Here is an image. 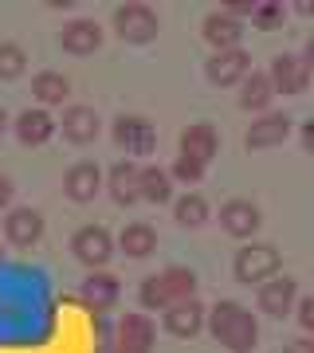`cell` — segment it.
Here are the masks:
<instances>
[{"mask_svg": "<svg viewBox=\"0 0 314 353\" xmlns=\"http://www.w3.org/2000/svg\"><path fill=\"white\" fill-rule=\"evenodd\" d=\"M8 130H12V118H8V110H4V106H0V138H4Z\"/></svg>", "mask_w": 314, "mask_h": 353, "instance_id": "35", "label": "cell"}, {"mask_svg": "<svg viewBox=\"0 0 314 353\" xmlns=\"http://www.w3.org/2000/svg\"><path fill=\"white\" fill-rule=\"evenodd\" d=\"M161 326H165L169 338L193 341L204 330V306H201V299L193 294V299H185V303L165 306V310H161Z\"/></svg>", "mask_w": 314, "mask_h": 353, "instance_id": "13", "label": "cell"}, {"mask_svg": "<svg viewBox=\"0 0 314 353\" xmlns=\"http://www.w3.org/2000/svg\"><path fill=\"white\" fill-rule=\"evenodd\" d=\"M204 169H208V165L188 161V157H181V153H177L173 169H165V173H169V181H181V185H201V181H204Z\"/></svg>", "mask_w": 314, "mask_h": 353, "instance_id": "30", "label": "cell"}, {"mask_svg": "<svg viewBox=\"0 0 314 353\" xmlns=\"http://www.w3.org/2000/svg\"><path fill=\"white\" fill-rule=\"evenodd\" d=\"M153 338H157V322L146 310H126L114 326V353H153Z\"/></svg>", "mask_w": 314, "mask_h": 353, "instance_id": "6", "label": "cell"}, {"mask_svg": "<svg viewBox=\"0 0 314 353\" xmlns=\"http://www.w3.org/2000/svg\"><path fill=\"white\" fill-rule=\"evenodd\" d=\"M264 75H267V83H271V94H283V99L302 94V90L311 87V71H306V67H302V59H299V55H291V51L275 55Z\"/></svg>", "mask_w": 314, "mask_h": 353, "instance_id": "10", "label": "cell"}, {"mask_svg": "<svg viewBox=\"0 0 314 353\" xmlns=\"http://www.w3.org/2000/svg\"><path fill=\"white\" fill-rule=\"evenodd\" d=\"M138 196L150 204H169L173 201V181L161 165H141L138 173Z\"/></svg>", "mask_w": 314, "mask_h": 353, "instance_id": "26", "label": "cell"}, {"mask_svg": "<svg viewBox=\"0 0 314 353\" xmlns=\"http://www.w3.org/2000/svg\"><path fill=\"white\" fill-rule=\"evenodd\" d=\"M177 153L188 157V161H201L208 165L220 153V130L213 122H188L181 134H177Z\"/></svg>", "mask_w": 314, "mask_h": 353, "instance_id": "12", "label": "cell"}, {"mask_svg": "<svg viewBox=\"0 0 314 353\" xmlns=\"http://www.w3.org/2000/svg\"><path fill=\"white\" fill-rule=\"evenodd\" d=\"M251 71V55L244 48H232V51H213L208 55V63H204V79L213 83V87H239L244 75Z\"/></svg>", "mask_w": 314, "mask_h": 353, "instance_id": "11", "label": "cell"}, {"mask_svg": "<svg viewBox=\"0 0 314 353\" xmlns=\"http://www.w3.org/2000/svg\"><path fill=\"white\" fill-rule=\"evenodd\" d=\"M138 173L141 165L130 161V157H122L118 165H110V173H106V189H110L114 204H138Z\"/></svg>", "mask_w": 314, "mask_h": 353, "instance_id": "22", "label": "cell"}, {"mask_svg": "<svg viewBox=\"0 0 314 353\" xmlns=\"http://www.w3.org/2000/svg\"><path fill=\"white\" fill-rule=\"evenodd\" d=\"M32 94H36L39 110H55V106H63V102L71 99V83H67L63 71H39L32 79Z\"/></svg>", "mask_w": 314, "mask_h": 353, "instance_id": "24", "label": "cell"}, {"mask_svg": "<svg viewBox=\"0 0 314 353\" xmlns=\"http://www.w3.org/2000/svg\"><path fill=\"white\" fill-rule=\"evenodd\" d=\"M4 240L28 252L43 240V212L39 208H8L4 212Z\"/></svg>", "mask_w": 314, "mask_h": 353, "instance_id": "14", "label": "cell"}, {"mask_svg": "<svg viewBox=\"0 0 314 353\" xmlns=\"http://www.w3.org/2000/svg\"><path fill=\"white\" fill-rule=\"evenodd\" d=\"M299 279L291 275H271L264 279L259 287H255V303H259V310H264L267 318H287L291 310H295V299H299Z\"/></svg>", "mask_w": 314, "mask_h": 353, "instance_id": "8", "label": "cell"}, {"mask_svg": "<svg viewBox=\"0 0 314 353\" xmlns=\"http://www.w3.org/2000/svg\"><path fill=\"white\" fill-rule=\"evenodd\" d=\"M79 299L87 303V310L106 314V310H114L118 299H122V283L114 275H106V271H90V275L79 283Z\"/></svg>", "mask_w": 314, "mask_h": 353, "instance_id": "17", "label": "cell"}, {"mask_svg": "<svg viewBox=\"0 0 314 353\" xmlns=\"http://www.w3.org/2000/svg\"><path fill=\"white\" fill-rule=\"evenodd\" d=\"M204 330L232 353H251L259 345V322H255V314H251L248 306L228 303V299L216 303L213 310H204Z\"/></svg>", "mask_w": 314, "mask_h": 353, "instance_id": "1", "label": "cell"}, {"mask_svg": "<svg viewBox=\"0 0 314 353\" xmlns=\"http://www.w3.org/2000/svg\"><path fill=\"white\" fill-rule=\"evenodd\" d=\"M193 294H197V275H193L188 267H165V271H157V275L141 279L138 303H141L146 314H161L165 306L185 303V299H193Z\"/></svg>", "mask_w": 314, "mask_h": 353, "instance_id": "2", "label": "cell"}, {"mask_svg": "<svg viewBox=\"0 0 314 353\" xmlns=\"http://www.w3.org/2000/svg\"><path fill=\"white\" fill-rule=\"evenodd\" d=\"M12 196H16L12 176H4V173H0V212H8V208H12Z\"/></svg>", "mask_w": 314, "mask_h": 353, "instance_id": "32", "label": "cell"}, {"mask_svg": "<svg viewBox=\"0 0 314 353\" xmlns=\"http://www.w3.org/2000/svg\"><path fill=\"white\" fill-rule=\"evenodd\" d=\"M110 24H114V36L122 39V43H134V48L153 43L157 32H161L157 12H153L150 4H141V0H126V4H118L114 16H110Z\"/></svg>", "mask_w": 314, "mask_h": 353, "instance_id": "3", "label": "cell"}, {"mask_svg": "<svg viewBox=\"0 0 314 353\" xmlns=\"http://www.w3.org/2000/svg\"><path fill=\"white\" fill-rule=\"evenodd\" d=\"M271 99H275V94H271V83H267V75L251 67L248 75H244V83H239V110H248V114H267Z\"/></svg>", "mask_w": 314, "mask_h": 353, "instance_id": "25", "label": "cell"}, {"mask_svg": "<svg viewBox=\"0 0 314 353\" xmlns=\"http://www.w3.org/2000/svg\"><path fill=\"white\" fill-rule=\"evenodd\" d=\"M59 48L67 51V55H79V59L95 55V51L102 48V24L99 20H71V24H63Z\"/></svg>", "mask_w": 314, "mask_h": 353, "instance_id": "18", "label": "cell"}, {"mask_svg": "<svg viewBox=\"0 0 314 353\" xmlns=\"http://www.w3.org/2000/svg\"><path fill=\"white\" fill-rule=\"evenodd\" d=\"M208 201H204L201 192H185V196H177L173 201V220L181 228H188V232H193V228H204L208 224Z\"/></svg>", "mask_w": 314, "mask_h": 353, "instance_id": "27", "label": "cell"}, {"mask_svg": "<svg viewBox=\"0 0 314 353\" xmlns=\"http://www.w3.org/2000/svg\"><path fill=\"white\" fill-rule=\"evenodd\" d=\"M110 138L118 150H126V157H150L157 150V126L141 114H118L110 122Z\"/></svg>", "mask_w": 314, "mask_h": 353, "instance_id": "4", "label": "cell"}, {"mask_svg": "<svg viewBox=\"0 0 314 353\" xmlns=\"http://www.w3.org/2000/svg\"><path fill=\"white\" fill-rule=\"evenodd\" d=\"M63 189H67V196L75 204H87L99 196L102 189V169L95 161H75L71 169H67V176H63Z\"/></svg>", "mask_w": 314, "mask_h": 353, "instance_id": "21", "label": "cell"}, {"mask_svg": "<svg viewBox=\"0 0 314 353\" xmlns=\"http://www.w3.org/2000/svg\"><path fill=\"white\" fill-rule=\"evenodd\" d=\"M283 353H314V341L311 338H295L283 345Z\"/></svg>", "mask_w": 314, "mask_h": 353, "instance_id": "33", "label": "cell"}, {"mask_svg": "<svg viewBox=\"0 0 314 353\" xmlns=\"http://www.w3.org/2000/svg\"><path fill=\"white\" fill-rule=\"evenodd\" d=\"M251 28H259V32H271V28H283L287 20V4L283 0H255V8H251Z\"/></svg>", "mask_w": 314, "mask_h": 353, "instance_id": "28", "label": "cell"}, {"mask_svg": "<svg viewBox=\"0 0 314 353\" xmlns=\"http://www.w3.org/2000/svg\"><path fill=\"white\" fill-rule=\"evenodd\" d=\"M295 322H299L302 338L314 334V299L311 294H299V299H295Z\"/></svg>", "mask_w": 314, "mask_h": 353, "instance_id": "31", "label": "cell"}, {"mask_svg": "<svg viewBox=\"0 0 314 353\" xmlns=\"http://www.w3.org/2000/svg\"><path fill=\"white\" fill-rule=\"evenodd\" d=\"M201 39L213 51H232V48H239V39H244V24L216 8V12H208L201 20Z\"/></svg>", "mask_w": 314, "mask_h": 353, "instance_id": "20", "label": "cell"}, {"mask_svg": "<svg viewBox=\"0 0 314 353\" xmlns=\"http://www.w3.org/2000/svg\"><path fill=\"white\" fill-rule=\"evenodd\" d=\"M28 71V55L20 43H12V39H0V79L4 83H12V79H20Z\"/></svg>", "mask_w": 314, "mask_h": 353, "instance_id": "29", "label": "cell"}, {"mask_svg": "<svg viewBox=\"0 0 314 353\" xmlns=\"http://www.w3.org/2000/svg\"><path fill=\"white\" fill-rule=\"evenodd\" d=\"M118 248H122L126 259H150L157 252V232H153L146 220H134L118 232Z\"/></svg>", "mask_w": 314, "mask_h": 353, "instance_id": "23", "label": "cell"}, {"mask_svg": "<svg viewBox=\"0 0 314 353\" xmlns=\"http://www.w3.org/2000/svg\"><path fill=\"white\" fill-rule=\"evenodd\" d=\"M71 255H75L83 267H90V271H102V267L110 263V255H114V240H110V232L99 224H83L71 236Z\"/></svg>", "mask_w": 314, "mask_h": 353, "instance_id": "7", "label": "cell"}, {"mask_svg": "<svg viewBox=\"0 0 314 353\" xmlns=\"http://www.w3.org/2000/svg\"><path fill=\"white\" fill-rule=\"evenodd\" d=\"M299 141H302V150H306V153L314 150V122H302V126H299Z\"/></svg>", "mask_w": 314, "mask_h": 353, "instance_id": "34", "label": "cell"}, {"mask_svg": "<svg viewBox=\"0 0 314 353\" xmlns=\"http://www.w3.org/2000/svg\"><path fill=\"white\" fill-rule=\"evenodd\" d=\"M55 130H63V138L71 141V145H90L102 134V122L90 106H79L75 102V106H63V122Z\"/></svg>", "mask_w": 314, "mask_h": 353, "instance_id": "19", "label": "cell"}, {"mask_svg": "<svg viewBox=\"0 0 314 353\" xmlns=\"http://www.w3.org/2000/svg\"><path fill=\"white\" fill-rule=\"evenodd\" d=\"M232 275L244 287H259L264 279L279 275V248L271 243H244L232 259Z\"/></svg>", "mask_w": 314, "mask_h": 353, "instance_id": "5", "label": "cell"}, {"mask_svg": "<svg viewBox=\"0 0 314 353\" xmlns=\"http://www.w3.org/2000/svg\"><path fill=\"white\" fill-rule=\"evenodd\" d=\"M291 130H295L291 114H279V110L255 114V122H251L248 134H244V145H248L251 153H259V150H275V145H283V141L291 138Z\"/></svg>", "mask_w": 314, "mask_h": 353, "instance_id": "9", "label": "cell"}, {"mask_svg": "<svg viewBox=\"0 0 314 353\" xmlns=\"http://www.w3.org/2000/svg\"><path fill=\"white\" fill-rule=\"evenodd\" d=\"M291 8H295L299 16H311V12H314V4H311V0H299V4H291Z\"/></svg>", "mask_w": 314, "mask_h": 353, "instance_id": "36", "label": "cell"}, {"mask_svg": "<svg viewBox=\"0 0 314 353\" xmlns=\"http://www.w3.org/2000/svg\"><path fill=\"white\" fill-rule=\"evenodd\" d=\"M12 134H16V141H20V145L39 150V145H48V141L55 138V118H51V110L28 106V110H20L12 118Z\"/></svg>", "mask_w": 314, "mask_h": 353, "instance_id": "15", "label": "cell"}, {"mask_svg": "<svg viewBox=\"0 0 314 353\" xmlns=\"http://www.w3.org/2000/svg\"><path fill=\"white\" fill-rule=\"evenodd\" d=\"M259 224H264V212L244 196H232L228 204H220V228L232 240H251L259 232Z\"/></svg>", "mask_w": 314, "mask_h": 353, "instance_id": "16", "label": "cell"}]
</instances>
